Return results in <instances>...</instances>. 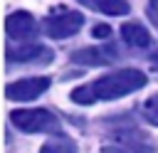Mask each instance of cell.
I'll return each mask as SVG.
<instances>
[{
  "instance_id": "cell-1",
  "label": "cell",
  "mask_w": 158,
  "mask_h": 153,
  "mask_svg": "<svg viewBox=\"0 0 158 153\" xmlns=\"http://www.w3.org/2000/svg\"><path fill=\"white\" fill-rule=\"evenodd\" d=\"M146 74L141 69L126 67V69H116L111 74H104L84 86H77L72 91V101L74 104H94V101H111V99H121L126 94H133L138 89L146 86Z\"/></svg>"
},
{
  "instance_id": "cell-2",
  "label": "cell",
  "mask_w": 158,
  "mask_h": 153,
  "mask_svg": "<svg viewBox=\"0 0 158 153\" xmlns=\"http://www.w3.org/2000/svg\"><path fill=\"white\" fill-rule=\"evenodd\" d=\"M10 121L25 133H59L62 128L59 118L47 109H15L10 114Z\"/></svg>"
},
{
  "instance_id": "cell-3",
  "label": "cell",
  "mask_w": 158,
  "mask_h": 153,
  "mask_svg": "<svg viewBox=\"0 0 158 153\" xmlns=\"http://www.w3.org/2000/svg\"><path fill=\"white\" fill-rule=\"evenodd\" d=\"M84 25V15L79 10H69V7H54V12H49L42 20V32L52 39H67L72 35H77Z\"/></svg>"
},
{
  "instance_id": "cell-4",
  "label": "cell",
  "mask_w": 158,
  "mask_h": 153,
  "mask_svg": "<svg viewBox=\"0 0 158 153\" xmlns=\"http://www.w3.org/2000/svg\"><path fill=\"white\" fill-rule=\"evenodd\" d=\"M49 84H52L49 76H27V79L7 84L5 86V96L10 101H32L40 94H44L49 89Z\"/></svg>"
},
{
  "instance_id": "cell-5",
  "label": "cell",
  "mask_w": 158,
  "mask_h": 153,
  "mask_svg": "<svg viewBox=\"0 0 158 153\" xmlns=\"http://www.w3.org/2000/svg\"><path fill=\"white\" fill-rule=\"evenodd\" d=\"M5 32H7L10 39H17V42L22 44V42L37 37L40 25H37V20H35L30 12L17 10V12H10V15L5 17Z\"/></svg>"
},
{
  "instance_id": "cell-6",
  "label": "cell",
  "mask_w": 158,
  "mask_h": 153,
  "mask_svg": "<svg viewBox=\"0 0 158 153\" xmlns=\"http://www.w3.org/2000/svg\"><path fill=\"white\" fill-rule=\"evenodd\" d=\"M5 59L10 64H30V62H52V49L44 44H35V42H22L20 47H7L5 49Z\"/></svg>"
},
{
  "instance_id": "cell-7",
  "label": "cell",
  "mask_w": 158,
  "mask_h": 153,
  "mask_svg": "<svg viewBox=\"0 0 158 153\" xmlns=\"http://www.w3.org/2000/svg\"><path fill=\"white\" fill-rule=\"evenodd\" d=\"M114 59H116L114 47H81V49L72 52V62L84 64V67H106Z\"/></svg>"
},
{
  "instance_id": "cell-8",
  "label": "cell",
  "mask_w": 158,
  "mask_h": 153,
  "mask_svg": "<svg viewBox=\"0 0 158 153\" xmlns=\"http://www.w3.org/2000/svg\"><path fill=\"white\" fill-rule=\"evenodd\" d=\"M114 136H116L118 146L126 148V151H131V153H153V143H151V138H148L143 131H138L136 126L118 128Z\"/></svg>"
},
{
  "instance_id": "cell-9",
  "label": "cell",
  "mask_w": 158,
  "mask_h": 153,
  "mask_svg": "<svg viewBox=\"0 0 158 153\" xmlns=\"http://www.w3.org/2000/svg\"><path fill=\"white\" fill-rule=\"evenodd\" d=\"M121 37H123V42H126L128 47H138V49H143V47L151 44V35H148V30H146L143 25H138V22H126V25H121Z\"/></svg>"
},
{
  "instance_id": "cell-10",
  "label": "cell",
  "mask_w": 158,
  "mask_h": 153,
  "mask_svg": "<svg viewBox=\"0 0 158 153\" xmlns=\"http://www.w3.org/2000/svg\"><path fill=\"white\" fill-rule=\"evenodd\" d=\"M84 7L94 10V12H104V15H128L131 5L126 0H79Z\"/></svg>"
},
{
  "instance_id": "cell-11",
  "label": "cell",
  "mask_w": 158,
  "mask_h": 153,
  "mask_svg": "<svg viewBox=\"0 0 158 153\" xmlns=\"http://www.w3.org/2000/svg\"><path fill=\"white\" fill-rule=\"evenodd\" d=\"M40 153H77V146H74V141H72V138L57 136V138L47 141V143L40 148Z\"/></svg>"
},
{
  "instance_id": "cell-12",
  "label": "cell",
  "mask_w": 158,
  "mask_h": 153,
  "mask_svg": "<svg viewBox=\"0 0 158 153\" xmlns=\"http://www.w3.org/2000/svg\"><path fill=\"white\" fill-rule=\"evenodd\" d=\"M143 116H146L151 123H156V126H158V91H156V94L143 104Z\"/></svg>"
},
{
  "instance_id": "cell-13",
  "label": "cell",
  "mask_w": 158,
  "mask_h": 153,
  "mask_svg": "<svg viewBox=\"0 0 158 153\" xmlns=\"http://www.w3.org/2000/svg\"><path fill=\"white\" fill-rule=\"evenodd\" d=\"M146 12H148V20L158 27V0H148V10Z\"/></svg>"
},
{
  "instance_id": "cell-14",
  "label": "cell",
  "mask_w": 158,
  "mask_h": 153,
  "mask_svg": "<svg viewBox=\"0 0 158 153\" xmlns=\"http://www.w3.org/2000/svg\"><path fill=\"white\" fill-rule=\"evenodd\" d=\"M91 35H94L96 39H99V37H109V35H111V27H109V25H96V27L91 30Z\"/></svg>"
},
{
  "instance_id": "cell-15",
  "label": "cell",
  "mask_w": 158,
  "mask_h": 153,
  "mask_svg": "<svg viewBox=\"0 0 158 153\" xmlns=\"http://www.w3.org/2000/svg\"><path fill=\"white\" fill-rule=\"evenodd\" d=\"M101 153H131V151H126L121 146H106V148H101Z\"/></svg>"
},
{
  "instance_id": "cell-16",
  "label": "cell",
  "mask_w": 158,
  "mask_h": 153,
  "mask_svg": "<svg viewBox=\"0 0 158 153\" xmlns=\"http://www.w3.org/2000/svg\"><path fill=\"white\" fill-rule=\"evenodd\" d=\"M151 62H153V67H158V54H153V57H151Z\"/></svg>"
}]
</instances>
